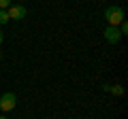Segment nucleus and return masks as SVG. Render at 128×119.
I'll list each match as a JSON object with an SVG mask.
<instances>
[{
    "label": "nucleus",
    "instance_id": "1",
    "mask_svg": "<svg viewBox=\"0 0 128 119\" xmlns=\"http://www.w3.org/2000/svg\"><path fill=\"white\" fill-rule=\"evenodd\" d=\"M105 19H107L109 26L118 28L120 23L124 21V11H122V6H107V9H105Z\"/></svg>",
    "mask_w": 128,
    "mask_h": 119
},
{
    "label": "nucleus",
    "instance_id": "2",
    "mask_svg": "<svg viewBox=\"0 0 128 119\" xmlns=\"http://www.w3.org/2000/svg\"><path fill=\"white\" fill-rule=\"evenodd\" d=\"M6 13H9V19H13V21H22V19L28 15V9L22 6V4H11L9 9H6Z\"/></svg>",
    "mask_w": 128,
    "mask_h": 119
},
{
    "label": "nucleus",
    "instance_id": "3",
    "mask_svg": "<svg viewBox=\"0 0 128 119\" xmlns=\"http://www.w3.org/2000/svg\"><path fill=\"white\" fill-rule=\"evenodd\" d=\"M15 104H17V96L13 92L2 94V98H0V111H13Z\"/></svg>",
    "mask_w": 128,
    "mask_h": 119
},
{
    "label": "nucleus",
    "instance_id": "4",
    "mask_svg": "<svg viewBox=\"0 0 128 119\" xmlns=\"http://www.w3.org/2000/svg\"><path fill=\"white\" fill-rule=\"evenodd\" d=\"M105 41L109 43V45H118V43L122 41L120 30H118V28H113V26H107V30H105Z\"/></svg>",
    "mask_w": 128,
    "mask_h": 119
},
{
    "label": "nucleus",
    "instance_id": "5",
    "mask_svg": "<svg viewBox=\"0 0 128 119\" xmlns=\"http://www.w3.org/2000/svg\"><path fill=\"white\" fill-rule=\"evenodd\" d=\"M105 89H109V92L115 94V96H124V87H122V85H113V87H111V85H105Z\"/></svg>",
    "mask_w": 128,
    "mask_h": 119
},
{
    "label": "nucleus",
    "instance_id": "6",
    "mask_svg": "<svg viewBox=\"0 0 128 119\" xmlns=\"http://www.w3.org/2000/svg\"><path fill=\"white\" fill-rule=\"evenodd\" d=\"M6 21H9V13H6V11H2V9H0V26H4Z\"/></svg>",
    "mask_w": 128,
    "mask_h": 119
},
{
    "label": "nucleus",
    "instance_id": "7",
    "mask_svg": "<svg viewBox=\"0 0 128 119\" xmlns=\"http://www.w3.org/2000/svg\"><path fill=\"white\" fill-rule=\"evenodd\" d=\"M11 4H13L11 0H0V9H2V11H6V9L11 6Z\"/></svg>",
    "mask_w": 128,
    "mask_h": 119
},
{
    "label": "nucleus",
    "instance_id": "8",
    "mask_svg": "<svg viewBox=\"0 0 128 119\" xmlns=\"http://www.w3.org/2000/svg\"><path fill=\"white\" fill-rule=\"evenodd\" d=\"M4 41V32H2V30H0V43Z\"/></svg>",
    "mask_w": 128,
    "mask_h": 119
},
{
    "label": "nucleus",
    "instance_id": "9",
    "mask_svg": "<svg viewBox=\"0 0 128 119\" xmlns=\"http://www.w3.org/2000/svg\"><path fill=\"white\" fill-rule=\"evenodd\" d=\"M0 119H6V117H4V115H0Z\"/></svg>",
    "mask_w": 128,
    "mask_h": 119
},
{
    "label": "nucleus",
    "instance_id": "10",
    "mask_svg": "<svg viewBox=\"0 0 128 119\" xmlns=\"http://www.w3.org/2000/svg\"><path fill=\"white\" fill-rule=\"evenodd\" d=\"M0 60H2V53H0Z\"/></svg>",
    "mask_w": 128,
    "mask_h": 119
}]
</instances>
